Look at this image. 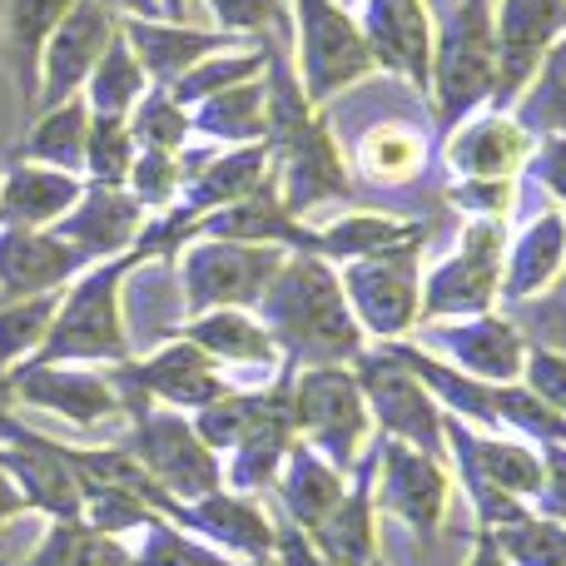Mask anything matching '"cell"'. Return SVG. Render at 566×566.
<instances>
[{
    "instance_id": "cell-13",
    "label": "cell",
    "mask_w": 566,
    "mask_h": 566,
    "mask_svg": "<svg viewBox=\"0 0 566 566\" xmlns=\"http://www.w3.org/2000/svg\"><path fill=\"white\" fill-rule=\"evenodd\" d=\"M566 30V0H492V50H497V85L488 109H507L522 99L547 50Z\"/></svg>"
},
{
    "instance_id": "cell-55",
    "label": "cell",
    "mask_w": 566,
    "mask_h": 566,
    "mask_svg": "<svg viewBox=\"0 0 566 566\" xmlns=\"http://www.w3.org/2000/svg\"><path fill=\"white\" fill-rule=\"evenodd\" d=\"M468 566H507V557H502L497 542H492V532H482V527H478V542H472Z\"/></svg>"
},
{
    "instance_id": "cell-51",
    "label": "cell",
    "mask_w": 566,
    "mask_h": 566,
    "mask_svg": "<svg viewBox=\"0 0 566 566\" xmlns=\"http://www.w3.org/2000/svg\"><path fill=\"white\" fill-rule=\"evenodd\" d=\"M537 452H542V488L527 507L537 517L566 527V442H552V448H537Z\"/></svg>"
},
{
    "instance_id": "cell-50",
    "label": "cell",
    "mask_w": 566,
    "mask_h": 566,
    "mask_svg": "<svg viewBox=\"0 0 566 566\" xmlns=\"http://www.w3.org/2000/svg\"><path fill=\"white\" fill-rule=\"evenodd\" d=\"M512 323L527 333V343L566 353V293H542V298L522 303V308L512 313Z\"/></svg>"
},
{
    "instance_id": "cell-2",
    "label": "cell",
    "mask_w": 566,
    "mask_h": 566,
    "mask_svg": "<svg viewBox=\"0 0 566 566\" xmlns=\"http://www.w3.org/2000/svg\"><path fill=\"white\" fill-rule=\"evenodd\" d=\"M139 259L119 254L95 264L90 274L70 283L60 293L55 323H50L45 343L30 363H129V333H125V308H119V289L135 274Z\"/></svg>"
},
{
    "instance_id": "cell-3",
    "label": "cell",
    "mask_w": 566,
    "mask_h": 566,
    "mask_svg": "<svg viewBox=\"0 0 566 566\" xmlns=\"http://www.w3.org/2000/svg\"><path fill=\"white\" fill-rule=\"evenodd\" d=\"M497 85V50H492V0H458L452 15L432 30L428 95L438 105V125L458 129L478 115Z\"/></svg>"
},
{
    "instance_id": "cell-54",
    "label": "cell",
    "mask_w": 566,
    "mask_h": 566,
    "mask_svg": "<svg viewBox=\"0 0 566 566\" xmlns=\"http://www.w3.org/2000/svg\"><path fill=\"white\" fill-rule=\"evenodd\" d=\"M20 512H25V497H20V488L6 478V472H0V527H6V522H15Z\"/></svg>"
},
{
    "instance_id": "cell-11",
    "label": "cell",
    "mask_w": 566,
    "mask_h": 566,
    "mask_svg": "<svg viewBox=\"0 0 566 566\" xmlns=\"http://www.w3.org/2000/svg\"><path fill=\"white\" fill-rule=\"evenodd\" d=\"M353 378L363 388V402H368V418L378 438L408 442V448L432 452V458H448V448H442V408L388 348L378 353L363 348L353 358Z\"/></svg>"
},
{
    "instance_id": "cell-18",
    "label": "cell",
    "mask_w": 566,
    "mask_h": 566,
    "mask_svg": "<svg viewBox=\"0 0 566 566\" xmlns=\"http://www.w3.org/2000/svg\"><path fill=\"white\" fill-rule=\"evenodd\" d=\"M179 527L205 537L214 552H224L234 566H259L274 562V517L259 507L254 497L234 488H214L209 497L189 502L179 512Z\"/></svg>"
},
{
    "instance_id": "cell-57",
    "label": "cell",
    "mask_w": 566,
    "mask_h": 566,
    "mask_svg": "<svg viewBox=\"0 0 566 566\" xmlns=\"http://www.w3.org/2000/svg\"><path fill=\"white\" fill-rule=\"evenodd\" d=\"M155 6H159V15H165V20H185L189 0H155Z\"/></svg>"
},
{
    "instance_id": "cell-5",
    "label": "cell",
    "mask_w": 566,
    "mask_h": 566,
    "mask_svg": "<svg viewBox=\"0 0 566 566\" xmlns=\"http://www.w3.org/2000/svg\"><path fill=\"white\" fill-rule=\"evenodd\" d=\"M289 418L293 432L308 442L318 458L348 478L363 462L373 438V418L353 368H293L289 373Z\"/></svg>"
},
{
    "instance_id": "cell-40",
    "label": "cell",
    "mask_w": 566,
    "mask_h": 566,
    "mask_svg": "<svg viewBox=\"0 0 566 566\" xmlns=\"http://www.w3.org/2000/svg\"><path fill=\"white\" fill-rule=\"evenodd\" d=\"M129 566H234L224 552H214L205 537L185 532L169 517H149L139 527V547L129 552Z\"/></svg>"
},
{
    "instance_id": "cell-44",
    "label": "cell",
    "mask_w": 566,
    "mask_h": 566,
    "mask_svg": "<svg viewBox=\"0 0 566 566\" xmlns=\"http://www.w3.org/2000/svg\"><path fill=\"white\" fill-rule=\"evenodd\" d=\"M259 392H264V382H259V388H229L224 398L205 402V408L189 418L199 432V442H205L219 462H224L229 452L239 448V438L249 432V422H254V412H259Z\"/></svg>"
},
{
    "instance_id": "cell-59",
    "label": "cell",
    "mask_w": 566,
    "mask_h": 566,
    "mask_svg": "<svg viewBox=\"0 0 566 566\" xmlns=\"http://www.w3.org/2000/svg\"><path fill=\"white\" fill-rule=\"evenodd\" d=\"M552 293H566V269H562V283H557V289H552Z\"/></svg>"
},
{
    "instance_id": "cell-47",
    "label": "cell",
    "mask_w": 566,
    "mask_h": 566,
    "mask_svg": "<svg viewBox=\"0 0 566 566\" xmlns=\"http://www.w3.org/2000/svg\"><path fill=\"white\" fill-rule=\"evenodd\" d=\"M199 6L209 10L214 30H224V35H234V40H249V45H264V40H274L279 30L289 25L283 0H199Z\"/></svg>"
},
{
    "instance_id": "cell-28",
    "label": "cell",
    "mask_w": 566,
    "mask_h": 566,
    "mask_svg": "<svg viewBox=\"0 0 566 566\" xmlns=\"http://www.w3.org/2000/svg\"><path fill=\"white\" fill-rule=\"evenodd\" d=\"M398 244H428V229L398 214H343L328 219V224H303V254L323 259L333 269Z\"/></svg>"
},
{
    "instance_id": "cell-4",
    "label": "cell",
    "mask_w": 566,
    "mask_h": 566,
    "mask_svg": "<svg viewBox=\"0 0 566 566\" xmlns=\"http://www.w3.org/2000/svg\"><path fill=\"white\" fill-rule=\"evenodd\" d=\"M378 70L358 15L338 0H293V75L308 105H328Z\"/></svg>"
},
{
    "instance_id": "cell-37",
    "label": "cell",
    "mask_w": 566,
    "mask_h": 566,
    "mask_svg": "<svg viewBox=\"0 0 566 566\" xmlns=\"http://www.w3.org/2000/svg\"><path fill=\"white\" fill-rule=\"evenodd\" d=\"M517 119L532 139H547V135H566V30L557 35V45L547 50L542 70L532 75V85L522 90L517 99Z\"/></svg>"
},
{
    "instance_id": "cell-31",
    "label": "cell",
    "mask_w": 566,
    "mask_h": 566,
    "mask_svg": "<svg viewBox=\"0 0 566 566\" xmlns=\"http://www.w3.org/2000/svg\"><path fill=\"white\" fill-rule=\"evenodd\" d=\"M75 0H6V60L15 75V95L25 109H35L40 85V55H45L55 25Z\"/></svg>"
},
{
    "instance_id": "cell-63",
    "label": "cell",
    "mask_w": 566,
    "mask_h": 566,
    "mask_svg": "<svg viewBox=\"0 0 566 566\" xmlns=\"http://www.w3.org/2000/svg\"><path fill=\"white\" fill-rule=\"evenodd\" d=\"M0 566H6V562H0Z\"/></svg>"
},
{
    "instance_id": "cell-42",
    "label": "cell",
    "mask_w": 566,
    "mask_h": 566,
    "mask_svg": "<svg viewBox=\"0 0 566 566\" xmlns=\"http://www.w3.org/2000/svg\"><path fill=\"white\" fill-rule=\"evenodd\" d=\"M129 135L139 149H165V155H185V139L195 135L189 125V109L175 105V95L159 85H149L139 95V105L129 109Z\"/></svg>"
},
{
    "instance_id": "cell-22",
    "label": "cell",
    "mask_w": 566,
    "mask_h": 566,
    "mask_svg": "<svg viewBox=\"0 0 566 566\" xmlns=\"http://www.w3.org/2000/svg\"><path fill=\"white\" fill-rule=\"evenodd\" d=\"M80 269L85 259L55 229H0V303L60 293Z\"/></svg>"
},
{
    "instance_id": "cell-7",
    "label": "cell",
    "mask_w": 566,
    "mask_h": 566,
    "mask_svg": "<svg viewBox=\"0 0 566 566\" xmlns=\"http://www.w3.org/2000/svg\"><path fill=\"white\" fill-rule=\"evenodd\" d=\"M338 283L363 338L402 343L422 323V244H398L338 264Z\"/></svg>"
},
{
    "instance_id": "cell-23",
    "label": "cell",
    "mask_w": 566,
    "mask_h": 566,
    "mask_svg": "<svg viewBox=\"0 0 566 566\" xmlns=\"http://www.w3.org/2000/svg\"><path fill=\"white\" fill-rule=\"evenodd\" d=\"M269 185H274V155H269V145L219 149V155H209V159H185L179 209H189L195 219H205L224 205L264 195Z\"/></svg>"
},
{
    "instance_id": "cell-33",
    "label": "cell",
    "mask_w": 566,
    "mask_h": 566,
    "mask_svg": "<svg viewBox=\"0 0 566 566\" xmlns=\"http://www.w3.org/2000/svg\"><path fill=\"white\" fill-rule=\"evenodd\" d=\"M428 169V139L408 119H382L358 139V175L368 185H412Z\"/></svg>"
},
{
    "instance_id": "cell-27",
    "label": "cell",
    "mask_w": 566,
    "mask_h": 566,
    "mask_svg": "<svg viewBox=\"0 0 566 566\" xmlns=\"http://www.w3.org/2000/svg\"><path fill=\"white\" fill-rule=\"evenodd\" d=\"M382 348L432 392V402H438L448 418L468 422V428H478V432H497V388H492V382L468 378V373H458L452 363H442L438 353L418 348V343H382Z\"/></svg>"
},
{
    "instance_id": "cell-15",
    "label": "cell",
    "mask_w": 566,
    "mask_h": 566,
    "mask_svg": "<svg viewBox=\"0 0 566 566\" xmlns=\"http://www.w3.org/2000/svg\"><path fill=\"white\" fill-rule=\"evenodd\" d=\"M119 15L99 0H75L65 20L55 25L45 55H40V85H35V109H55L85 90L90 70L99 65L105 45L115 40Z\"/></svg>"
},
{
    "instance_id": "cell-36",
    "label": "cell",
    "mask_w": 566,
    "mask_h": 566,
    "mask_svg": "<svg viewBox=\"0 0 566 566\" xmlns=\"http://www.w3.org/2000/svg\"><path fill=\"white\" fill-rule=\"evenodd\" d=\"M269 50H274V40H264V45H239V50H224V55H209L199 60L189 75H179L175 85H169V95H175V105H205V99L224 95V90L244 85V80H259L269 70Z\"/></svg>"
},
{
    "instance_id": "cell-1",
    "label": "cell",
    "mask_w": 566,
    "mask_h": 566,
    "mask_svg": "<svg viewBox=\"0 0 566 566\" xmlns=\"http://www.w3.org/2000/svg\"><path fill=\"white\" fill-rule=\"evenodd\" d=\"M254 313L274 338L279 358L293 368H353V358L368 348L348 298H343L338 269L313 254L283 259Z\"/></svg>"
},
{
    "instance_id": "cell-25",
    "label": "cell",
    "mask_w": 566,
    "mask_h": 566,
    "mask_svg": "<svg viewBox=\"0 0 566 566\" xmlns=\"http://www.w3.org/2000/svg\"><path fill=\"white\" fill-rule=\"evenodd\" d=\"M373 472H378V458H373V448H368L358 468L348 472V488H343L338 507L308 532V542L333 566H373L378 562V502H373Z\"/></svg>"
},
{
    "instance_id": "cell-43",
    "label": "cell",
    "mask_w": 566,
    "mask_h": 566,
    "mask_svg": "<svg viewBox=\"0 0 566 566\" xmlns=\"http://www.w3.org/2000/svg\"><path fill=\"white\" fill-rule=\"evenodd\" d=\"M135 135H129V119L119 115H90V135H85V169L90 185L105 189H125L129 165H135Z\"/></svg>"
},
{
    "instance_id": "cell-58",
    "label": "cell",
    "mask_w": 566,
    "mask_h": 566,
    "mask_svg": "<svg viewBox=\"0 0 566 566\" xmlns=\"http://www.w3.org/2000/svg\"><path fill=\"white\" fill-rule=\"evenodd\" d=\"M10 402H15V392H10V373H0V418H10Z\"/></svg>"
},
{
    "instance_id": "cell-45",
    "label": "cell",
    "mask_w": 566,
    "mask_h": 566,
    "mask_svg": "<svg viewBox=\"0 0 566 566\" xmlns=\"http://www.w3.org/2000/svg\"><path fill=\"white\" fill-rule=\"evenodd\" d=\"M497 432H517V442L527 448H552L566 442V418L532 398L522 382H497Z\"/></svg>"
},
{
    "instance_id": "cell-21",
    "label": "cell",
    "mask_w": 566,
    "mask_h": 566,
    "mask_svg": "<svg viewBox=\"0 0 566 566\" xmlns=\"http://www.w3.org/2000/svg\"><path fill=\"white\" fill-rule=\"evenodd\" d=\"M532 145L537 139L507 109H482L448 129V169L458 179H517L532 159Z\"/></svg>"
},
{
    "instance_id": "cell-24",
    "label": "cell",
    "mask_w": 566,
    "mask_h": 566,
    "mask_svg": "<svg viewBox=\"0 0 566 566\" xmlns=\"http://www.w3.org/2000/svg\"><path fill=\"white\" fill-rule=\"evenodd\" d=\"M566 269V209H537L522 224V234L502 254V293L497 303L522 308L562 283Z\"/></svg>"
},
{
    "instance_id": "cell-49",
    "label": "cell",
    "mask_w": 566,
    "mask_h": 566,
    "mask_svg": "<svg viewBox=\"0 0 566 566\" xmlns=\"http://www.w3.org/2000/svg\"><path fill=\"white\" fill-rule=\"evenodd\" d=\"M448 199L468 219H497V224H507L512 205H517V185L512 179H458Z\"/></svg>"
},
{
    "instance_id": "cell-32",
    "label": "cell",
    "mask_w": 566,
    "mask_h": 566,
    "mask_svg": "<svg viewBox=\"0 0 566 566\" xmlns=\"http://www.w3.org/2000/svg\"><path fill=\"white\" fill-rule=\"evenodd\" d=\"M189 125H195V135L214 139L219 149H239V145H264L269 139V80H244V85L224 90V95L205 99V105H195V115H189Z\"/></svg>"
},
{
    "instance_id": "cell-10",
    "label": "cell",
    "mask_w": 566,
    "mask_h": 566,
    "mask_svg": "<svg viewBox=\"0 0 566 566\" xmlns=\"http://www.w3.org/2000/svg\"><path fill=\"white\" fill-rule=\"evenodd\" d=\"M373 458H378V472H373V502H378V512L398 517L412 537L432 547L442 537V522H448V507H452L448 458H432V452H418L392 438L373 442Z\"/></svg>"
},
{
    "instance_id": "cell-8",
    "label": "cell",
    "mask_w": 566,
    "mask_h": 566,
    "mask_svg": "<svg viewBox=\"0 0 566 566\" xmlns=\"http://www.w3.org/2000/svg\"><path fill=\"white\" fill-rule=\"evenodd\" d=\"M283 259H289V249H274V244H234V239L195 234L175 254L185 308L189 313L254 308L264 298V289L274 283Z\"/></svg>"
},
{
    "instance_id": "cell-56",
    "label": "cell",
    "mask_w": 566,
    "mask_h": 566,
    "mask_svg": "<svg viewBox=\"0 0 566 566\" xmlns=\"http://www.w3.org/2000/svg\"><path fill=\"white\" fill-rule=\"evenodd\" d=\"M99 6H109L115 15H139V20H155L159 15L155 0H99Z\"/></svg>"
},
{
    "instance_id": "cell-39",
    "label": "cell",
    "mask_w": 566,
    "mask_h": 566,
    "mask_svg": "<svg viewBox=\"0 0 566 566\" xmlns=\"http://www.w3.org/2000/svg\"><path fill=\"white\" fill-rule=\"evenodd\" d=\"M55 308H60V293L0 303V373H10V368L35 358L45 333H50V323H55Z\"/></svg>"
},
{
    "instance_id": "cell-53",
    "label": "cell",
    "mask_w": 566,
    "mask_h": 566,
    "mask_svg": "<svg viewBox=\"0 0 566 566\" xmlns=\"http://www.w3.org/2000/svg\"><path fill=\"white\" fill-rule=\"evenodd\" d=\"M269 566H333V562L313 547L308 532H298L293 522H274V562Z\"/></svg>"
},
{
    "instance_id": "cell-9",
    "label": "cell",
    "mask_w": 566,
    "mask_h": 566,
    "mask_svg": "<svg viewBox=\"0 0 566 566\" xmlns=\"http://www.w3.org/2000/svg\"><path fill=\"white\" fill-rule=\"evenodd\" d=\"M502 254H507V224L468 219L452 254H442L422 279V323L492 313L502 293Z\"/></svg>"
},
{
    "instance_id": "cell-14",
    "label": "cell",
    "mask_w": 566,
    "mask_h": 566,
    "mask_svg": "<svg viewBox=\"0 0 566 566\" xmlns=\"http://www.w3.org/2000/svg\"><path fill=\"white\" fill-rule=\"evenodd\" d=\"M428 343L422 348L438 353L458 373L478 382H517L522 358H527V333L512 323V313H472V318H432L422 323Z\"/></svg>"
},
{
    "instance_id": "cell-29",
    "label": "cell",
    "mask_w": 566,
    "mask_h": 566,
    "mask_svg": "<svg viewBox=\"0 0 566 566\" xmlns=\"http://www.w3.org/2000/svg\"><path fill=\"white\" fill-rule=\"evenodd\" d=\"M85 195L75 175L45 165H15L0 179V224L6 229H55Z\"/></svg>"
},
{
    "instance_id": "cell-17",
    "label": "cell",
    "mask_w": 566,
    "mask_h": 566,
    "mask_svg": "<svg viewBox=\"0 0 566 566\" xmlns=\"http://www.w3.org/2000/svg\"><path fill=\"white\" fill-rule=\"evenodd\" d=\"M289 373H293V363H279L274 382H264V392H259L254 422H249V432L239 438V448L224 462V488L244 492V497H259V492L274 488L283 458L298 442L293 418H289Z\"/></svg>"
},
{
    "instance_id": "cell-41",
    "label": "cell",
    "mask_w": 566,
    "mask_h": 566,
    "mask_svg": "<svg viewBox=\"0 0 566 566\" xmlns=\"http://www.w3.org/2000/svg\"><path fill=\"white\" fill-rule=\"evenodd\" d=\"M492 542L507 557V566H566V527L537 517L532 507L492 527Z\"/></svg>"
},
{
    "instance_id": "cell-6",
    "label": "cell",
    "mask_w": 566,
    "mask_h": 566,
    "mask_svg": "<svg viewBox=\"0 0 566 566\" xmlns=\"http://www.w3.org/2000/svg\"><path fill=\"white\" fill-rule=\"evenodd\" d=\"M139 468L155 478L159 492L189 507V502L209 497L214 488H224V462L199 442L195 422L189 412H175V408H135L129 412V438L119 442Z\"/></svg>"
},
{
    "instance_id": "cell-26",
    "label": "cell",
    "mask_w": 566,
    "mask_h": 566,
    "mask_svg": "<svg viewBox=\"0 0 566 566\" xmlns=\"http://www.w3.org/2000/svg\"><path fill=\"white\" fill-rule=\"evenodd\" d=\"M175 338L205 348L219 368H249V373H279V348L269 338V328L259 323L254 308H209V313H189L175 328Z\"/></svg>"
},
{
    "instance_id": "cell-46",
    "label": "cell",
    "mask_w": 566,
    "mask_h": 566,
    "mask_svg": "<svg viewBox=\"0 0 566 566\" xmlns=\"http://www.w3.org/2000/svg\"><path fill=\"white\" fill-rule=\"evenodd\" d=\"M125 189L135 195L139 209L179 205V189H185V159L165 155V149H135V165H129Z\"/></svg>"
},
{
    "instance_id": "cell-61",
    "label": "cell",
    "mask_w": 566,
    "mask_h": 566,
    "mask_svg": "<svg viewBox=\"0 0 566 566\" xmlns=\"http://www.w3.org/2000/svg\"><path fill=\"white\" fill-rule=\"evenodd\" d=\"M373 566H388V562H382V557H378V562H373Z\"/></svg>"
},
{
    "instance_id": "cell-16",
    "label": "cell",
    "mask_w": 566,
    "mask_h": 566,
    "mask_svg": "<svg viewBox=\"0 0 566 566\" xmlns=\"http://www.w3.org/2000/svg\"><path fill=\"white\" fill-rule=\"evenodd\" d=\"M10 392L25 408H45L55 418L75 422V428H105L109 418L125 412L115 378H99L75 363H20L10 373Z\"/></svg>"
},
{
    "instance_id": "cell-19",
    "label": "cell",
    "mask_w": 566,
    "mask_h": 566,
    "mask_svg": "<svg viewBox=\"0 0 566 566\" xmlns=\"http://www.w3.org/2000/svg\"><path fill=\"white\" fill-rule=\"evenodd\" d=\"M119 35L129 40V50H135L145 80H149V85H159V90H169L179 75H189L199 60L224 55V50L244 45V40L224 35V30H205V25H189V20H165V15H155V20L125 15V20H119Z\"/></svg>"
},
{
    "instance_id": "cell-52",
    "label": "cell",
    "mask_w": 566,
    "mask_h": 566,
    "mask_svg": "<svg viewBox=\"0 0 566 566\" xmlns=\"http://www.w3.org/2000/svg\"><path fill=\"white\" fill-rule=\"evenodd\" d=\"M527 175L566 209V135H547V139H537V145H532Z\"/></svg>"
},
{
    "instance_id": "cell-30",
    "label": "cell",
    "mask_w": 566,
    "mask_h": 566,
    "mask_svg": "<svg viewBox=\"0 0 566 566\" xmlns=\"http://www.w3.org/2000/svg\"><path fill=\"white\" fill-rule=\"evenodd\" d=\"M343 488H348V478H343V472L333 468L328 458H318V452H313L303 438L289 448V458H283V468H279V478H274L283 522H293L298 532L318 527V522L328 517L333 507H338Z\"/></svg>"
},
{
    "instance_id": "cell-62",
    "label": "cell",
    "mask_w": 566,
    "mask_h": 566,
    "mask_svg": "<svg viewBox=\"0 0 566 566\" xmlns=\"http://www.w3.org/2000/svg\"><path fill=\"white\" fill-rule=\"evenodd\" d=\"M259 566H269V562H259Z\"/></svg>"
},
{
    "instance_id": "cell-48",
    "label": "cell",
    "mask_w": 566,
    "mask_h": 566,
    "mask_svg": "<svg viewBox=\"0 0 566 566\" xmlns=\"http://www.w3.org/2000/svg\"><path fill=\"white\" fill-rule=\"evenodd\" d=\"M522 388L532 398H542L552 412L566 418V353L542 348V343H527V358H522Z\"/></svg>"
},
{
    "instance_id": "cell-20",
    "label": "cell",
    "mask_w": 566,
    "mask_h": 566,
    "mask_svg": "<svg viewBox=\"0 0 566 566\" xmlns=\"http://www.w3.org/2000/svg\"><path fill=\"white\" fill-rule=\"evenodd\" d=\"M139 229H145V209L135 205L129 189L85 185V195H80L75 209L55 224V234L65 239L85 264H105V259L135 254Z\"/></svg>"
},
{
    "instance_id": "cell-60",
    "label": "cell",
    "mask_w": 566,
    "mask_h": 566,
    "mask_svg": "<svg viewBox=\"0 0 566 566\" xmlns=\"http://www.w3.org/2000/svg\"><path fill=\"white\" fill-rule=\"evenodd\" d=\"M338 6H348V10H353V6H363V0H338Z\"/></svg>"
},
{
    "instance_id": "cell-38",
    "label": "cell",
    "mask_w": 566,
    "mask_h": 566,
    "mask_svg": "<svg viewBox=\"0 0 566 566\" xmlns=\"http://www.w3.org/2000/svg\"><path fill=\"white\" fill-rule=\"evenodd\" d=\"M20 566H129V547L119 537H105L90 522H55Z\"/></svg>"
},
{
    "instance_id": "cell-12",
    "label": "cell",
    "mask_w": 566,
    "mask_h": 566,
    "mask_svg": "<svg viewBox=\"0 0 566 566\" xmlns=\"http://www.w3.org/2000/svg\"><path fill=\"white\" fill-rule=\"evenodd\" d=\"M115 388H119V398H125V412L149 408V402L175 408V412H199L205 402L224 398L229 378L205 348L175 338V343H165L159 353H149V358H139V363L135 358L119 363Z\"/></svg>"
},
{
    "instance_id": "cell-35",
    "label": "cell",
    "mask_w": 566,
    "mask_h": 566,
    "mask_svg": "<svg viewBox=\"0 0 566 566\" xmlns=\"http://www.w3.org/2000/svg\"><path fill=\"white\" fill-rule=\"evenodd\" d=\"M149 90L145 70H139L135 50H129V40L115 30V40L105 45V55H99V65L90 70L85 80V105L90 115H119L129 119V109L139 105V95Z\"/></svg>"
},
{
    "instance_id": "cell-34",
    "label": "cell",
    "mask_w": 566,
    "mask_h": 566,
    "mask_svg": "<svg viewBox=\"0 0 566 566\" xmlns=\"http://www.w3.org/2000/svg\"><path fill=\"white\" fill-rule=\"evenodd\" d=\"M85 135H90V105L75 95L55 109H40L35 129H30V139H25V159L30 165L80 175V169H85Z\"/></svg>"
}]
</instances>
